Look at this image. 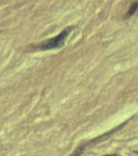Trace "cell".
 Wrapping results in <instances>:
<instances>
[{"label": "cell", "mask_w": 138, "mask_h": 156, "mask_svg": "<svg viewBox=\"0 0 138 156\" xmlns=\"http://www.w3.org/2000/svg\"><path fill=\"white\" fill-rule=\"evenodd\" d=\"M136 153H137V154H138V151H136Z\"/></svg>", "instance_id": "cell-5"}, {"label": "cell", "mask_w": 138, "mask_h": 156, "mask_svg": "<svg viewBox=\"0 0 138 156\" xmlns=\"http://www.w3.org/2000/svg\"><path fill=\"white\" fill-rule=\"evenodd\" d=\"M85 147H86V145H85V144L82 145V146H80V147L77 148V149L75 150L70 156H82V155H83L84 150H85Z\"/></svg>", "instance_id": "cell-2"}, {"label": "cell", "mask_w": 138, "mask_h": 156, "mask_svg": "<svg viewBox=\"0 0 138 156\" xmlns=\"http://www.w3.org/2000/svg\"><path fill=\"white\" fill-rule=\"evenodd\" d=\"M71 30H72V27H69V28L62 30L58 36L51 37V39H48L43 43H41V44L39 45V48L41 50H51V49L60 48V47H62L64 45L66 39L67 37V36H69Z\"/></svg>", "instance_id": "cell-1"}, {"label": "cell", "mask_w": 138, "mask_h": 156, "mask_svg": "<svg viewBox=\"0 0 138 156\" xmlns=\"http://www.w3.org/2000/svg\"><path fill=\"white\" fill-rule=\"evenodd\" d=\"M137 9H138V1L133 3L132 5L130 6V9H129V12H128V16L130 17V16H132V15H134Z\"/></svg>", "instance_id": "cell-3"}, {"label": "cell", "mask_w": 138, "mask_h": 156, "mask_svg": "<svg viewBox=\"0 0 138 156\" xmlns=\"http://www.w3.org/2000/svg\"><path fill=\"white\" fill-rule=\"evenodd\" d=\"M103 156H119V154H108V155H103Z\"/></svg>", "instance_id": "cell-4"}]
</instances>
